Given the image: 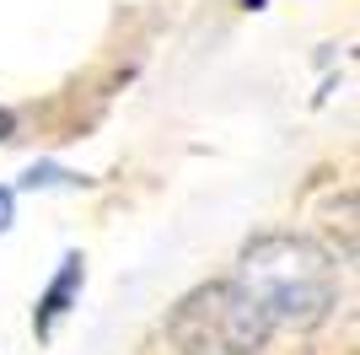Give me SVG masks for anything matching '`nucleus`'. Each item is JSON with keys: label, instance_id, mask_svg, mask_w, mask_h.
<instances>
[{"label": "nucleus", "instance_id": "nucleus-3", "mask_svg": "<svg viewBox=\"0 0 360 355\" xmlns=\"http://www.w3.org/2000/svg\"><path fill=\"white\" fill-rule=\"evenodd\" d=\"M75 285H81V259H65V269H60V280L44 291V301H38V318H32V328L38 334H54V323H60V312H65V301L75 296Z\"/></svg>", "mask_w": 360, "mask_h": 355}, {"label": "nucleus", "instance_id": "nucleus-4", "mask_svg": "<svg viewBox=\"0 0 360 355\" xmlns=\"http://www.w3.org/2000/svg\"><path fill=\"white\" fill-rule=\"evenodd\" d=\"M11 210H16L11 189H0V232H6V226H11Z\"/></svg>", "mask_w": 360, "mask_h": 355}, {"label": "nucleus", "instance_id": "nucleus-1", "mask_svg": "<svg viewBox=\"0 0 360 355\" xmlns=\"http://www.w3.org/2000/svg\"><path fill=\"white\" fill-rule=\"evenodd\" d=\"M237 285L274 328H317L339 307V264L301 232H264L237 259Z\"/></svg>", "mask_w": 360, "mask_h": 355}, {"label": "nucleus", "instance_id": "nucleus-2", "mask_svg": "<svg viewBox=\"0 0 360 355\" xmlns=\"http://www.w3.org/2000/svg\"><path fill=\"white\" fill-rule=\"evenodd\" d=\"M274 323L237 280H210L188 291L167 318V340L178 355H258Z\"/></svg>", "mask_w": 360, "mask_h": 355}, {"label": "nucleus", "instance_id": "nucleus-5", "mask_svg": "<svg viewBox=\"0 0 360 355\" xmlns=\"http://www.w3.org/2000/svg\"><path fill=\"white\" fill-rule=\"evenodd\" d=\"M11 130H16V118L6 113V108H0V140H11Z\"/></svg>", "mask_w": 360, "mask_h": 355}]
</instances>
